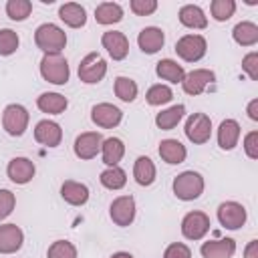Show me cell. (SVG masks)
<instances>
[{"instance_id": "5", "label": "cell", "mask_w": 258, "mask_h": 258, "mask_svg": "<svg viewBox=\"0 0 258 258\" xmlns=\"http://www.w3.org/2000/svg\"><path fill=\"white\" fill-rule=\"evenodd\" d=\"M208 42L202 34H185L175 42V52L185 62H198L206 56Z\"/></svg>"}, {"instance_id": "6", "label": "cell", "mask_w": 258, "mask_h": 258, "mask_svg": "<svg viewBox=\"0 0 258 258\" xmlns=\"http://www.w3.org/2000/svg\"><path fill=\"white\" fill-rule=\"evenodd\" d=\"M107 75V60L99 52H89L79 64V79L85 85H97Z\"/></svg>"}, {"instance_id": "9", "label": "cell", "mask_w": 258, "mask_h": 258, "mask_svg": "<svg viewBox=\"0 0 258 258\" xmlns=\"http://www.w3.org/2000/svg\"><path fill=\"white\" fill-rule=\"evenodd\" d=\"M246 208L238 202H222L218 206V222L226 230H238L246 224Z\"/></svg>"}, {"instance_id": "29", "label": "cell", "mask_w": 258, "mask_h": 258, "mask_svg": "<svg viewBox=\"0 0 258 258\" xmlns=\"http://www.w3.org/2000/svg\"><path fill=\"white\" fill-rule=\"evenodd\" d=\"M155 173H157L155 171V163L149 157L141 155V157L135 159V163H133V177H135V181L139 185H143V187L151 185L155 181Z\"/></svg>"}, {"instance_id": "8", "label": "cell", "mask_w": 258, "mask_h": 258, "mask_svg": "<svg viewBox=\"0 0 258 258\" xmlns=\"http://www.w3.org/2000/svg\"><path fill=\"white\" fill-rule=\"evenodd\" d=\"M210 216L206 212H200V210H194V212H187L181 220V234L183 238L187 240H202L208 232H210Z\"/></svg>"}, {"instance_id": "38", "label": "cell", "mask_w": 258, "mask_h": 258, "mask_svg": "<svg viewBox=\"0 0 258 258\" xmlns=\"http://www.w3.org/2000/svg\"><path fill=\"white\" fill-rule=\"evenodd\" d=\"M18 44H20V38L12 28H2L0 30V56L14 54Z\"/></svg>"}, {"instance_id": "15", "label": "cell", "mask_w": 258, "mask_h": 258, "mask_svg": "<svg viewBox=\"0 0 258 258\" xmlns=\"http://www.w3.org/2000/svg\"><path fill=\"white\" fill-rule=\"evenodd\" d=\"M101 44H103V48H107V52L111 54L113 60H123L129 54V40L119 30H107V32H103Z\"/></svg>"}, {"instance_id": "37", "label": "cell", "mask_w": 258, "mask_h": 258, "mask_svg": "<svg viewBox=\"0 0 258 258\" xmlns=\"http://www.w3.org/2000/svg\"><path fill=\"white\" fill-rule=\"evenodd\" d=\"M46 258H77V248L69 240H56L48 246Z\"/></svg>"}, {"instance_id": "4", "label": "cell", "mask_w": 258, "mask_h": 258, "mask_svg": "<svg viewBox=\"0 0 258 258\" xmlns=\"http://www.w3.org/2000/svg\"><path fill=\"white\" fill-rule=\"evenodd\" d=\"M28 121H30V115H28L26 107H22L18 103H10V105L4 107L2 127L8 135H12V137L24 135V131L28 129Z\"/></svg>"}, {"instance_id": "3", "label": "cell", "mask_w": 258, "mask_h": 258, "mask_svg": "<svg viewBox=\"0 0 258 258\" xmlns=\"http://www.w3.org/2000/svg\"><path fill=\"white\" fill-rule=\"evenodd\" d=\"M40 75L52 85H67L71 77L69 62L62 54H44L40 60Z\"/></svg>"}, {"instance_id": "42", "label": "cell", "mask_w": 258, "mask_h": 258, "mask_svg": "<svg viewBox=\"0 0 258 258\" xmlns=\"http://www.w3.org/2000/svg\"><path fill=\"white\" fill-rule=\"evenodd\" d=\"M163 258H191V250L183 242H173V244H169L165 248Z\"/></svg>"}, {"instance_id": "39", "label": "cell", "mask_w": 258, "mask_h": 258, "mask_svg": "<svg viewBox=\"0 0 258 258\" xmlns=\"http://www.w3.org/2000/svg\"><path fill=\"white\" fill-rule=\"evenodd\" d=\"M129 8L137 16H149V14H153L157 10V2L155 0H131Z\"/></svg>"}, {"instance_id": "7", "label": "cell", "mask_w": 258, "mask_h": 258, "mask_svg": "<svg viewBox=\"0 0 258 258\" xmlns=\"http://www.w3.org/2000/svg\"><path fill=\"white\" fill-rule=\"evenodd\" d=\"M185 137L196 143V145H204L210 141L212 137V119L206 113H191L185 121Z\"/></svg>"}, {"instance_id": "34", "label": "cell", "mask_w": 258, "mask_h": 258, "mask_svg": "<svg viewBox=\"0 0 258 258\" xmlns=\"http://www.w3.org/2000/svg\"><path fill=\"white\" fill-rule=\"evenodd\" d=\"M32 12V2L30 0H8L6 2V14L10 20L22 22L30 16Z\"/></svg>"}, {"instance_id": "44", "label": "cell", "mask_w": 258, "mask_h": 258, "mask_svg": "<svg viewBox=\"0 0 258 258\" xmlns=\"http://www.w3.org/2000/svg\"><path fill=\"white\" fill-rule=\"evenodd\" d=\"M244 258H258V240H250L244 248Z\"/></svg>"}, {"instance_id": "23", "label": "cell", "mask_w": 258, "mask_h": 258, "mask_svg": "<svg viewBox=\"0 0 258 258\" xmlns=\"http://www.w3.org/2000/svg\"><path fill=\"white\" fill-rule=\"evenodd\" d=\"M177 16H179V22L185 28L204 30L208 26V16H206V12L198 4H185V6H181Z\"/></svg>"}, {"instance_id": "2", "label": "cell", "mask_w": 258, "mask_h": 258, "mask_svg": "<svg viewBox=\"0 0 258 258\" xmlns=\"http://www.w3.org/2000/svg\"><path fill=\"white\" fill-rule=\"evenodd\" d=\"M171 187H173V194H175L177 200L191 202V200H198L204 194L206 183H204L202 173H198L194 169H187V171H181L179 175H175Z\"/></svg>"}, {"instance_id": "16", "label": "cell", "mask_w": 258, "mask_h": 258, "mask_svg": "<svg viewBox=\"0 0 258 258\" xmlns=\"http://www.w3.org/2000/svg\"><path fill=\"white\" fill-rule=\"evenodd\" d=\"M34 139L44 147H56L62 141V129L56 121L42 119L34 127Z\"/></svg>"}, {"instance_id": "41", "label": "cell", "mask_w": 258, "mask_h": 258, "mask_svg": "<svg viewBox=\"0 0 258 258\" xmlns=\"http://www.w3.org/2000/svg\"><path fill=\"white\" fill-rule=\"evenodd\" d=\"M242 71H244L252 81H258V52H256V50L248 52V54L242 58Z\"/></svg>"}, {"instance_id": "20", "label": "cell", "mask_w": 258, "mask_h": 258, "mask_svg": "<svg viewBox=\"0 0 258 258\" xmlns=\"http://www.w3.org/2000/svg\"><path fill=\"white\" fill-rule=\"evenodd\" d=\"M240 139V123L236 119H224L218 127V145L224 151H232Z\"/></svg>"}, {"instance_id": "12", "label": "cell", "mask_w": 258, "mask_h": 258, "mask_svg": "<svg viewBox=\"0 0 258 258\" xmlns=\"http://www.w3.org/2000/svg\"><path fill=\"white\" fill-rule=\"evenodd\" d=\"M101 145H103V135L99 131H85L75 139L73 151L79 159H93L97 157V153H101Z\"/></svg>"}, {"instance_id": "28", "label": "cell", "mask_w": 258, "mask_h": 258, "mask_svg": "<svg viewBox=\"0 0 258 258\" xmlns=\"http://www.w3.org/2000/svg\"><path fill=\"white\" fill-rule=\"evenodd\" d=\"M232 38L240 46H254L258 42V26L254 22H250V20H242V22H238L234 26Z\"/></svg>"}, {"instance_id": "13", "label": "cell", "mask_w": 258, "mask_h": 258, "mask_svg": "<svg viewBox=\"0 0 258 258\" xmlns=\"http://www.w3.org/2000/svg\"><path fill=\"white\" fill-rule=\"evenodd\" d=\"M121 119H123L121 109L111 103H97L91 109V121L101 129H113L121 123Z\"/></svg>"}, {"instance_id": "43", "label": "cell", "mask_w": 258, "mask_h": 258, "mask_svg": "<svg viewBox=\"0 0 258 258\" xmlns=\"http://www.w3.org/2000/svg\"><path fill=\"white\" fill-rule=\"evenodd\" d=\"M244 151L250 159H258V131H250L244 137Z\"/></svg>"}, {"instance_id": "1", "label": "cell", "mask_w": 258, "mask_h": 258, "mask_svg": "<svg viewBox=\"0 0 258 258\" xmlns=\"http://www.w3.org/2000/svg\"><path fill=\"white\" fill-rule=\"evenodd\" d=\"M34 42L44 54H60L67 46V32L52 22H44L34 30Z\"/></svg>"}, {"instance_id": "35", "label": "cell", "mask_w": 258, "mask_h": 258, "mask_svg": "<svg viewBox=\"0 0 258 258\" xmlns=\"http://www.w3.org/2000/svg\"><path fill=\"white\" fill-rule=\"evenodd\" d=\"M171 99H173V91H171L167 85H161V83L149 87L147 93H145V101H147L149 105H153V107L165 105V103H169Z\"/></svg>"}, {"instance_id": "31", "label": "cell", "mask_w": 258, "mask_h": 258, "mask_svg": "<svg viewBox=\"0 0 258 258\" xmlns=\"http://www.w3.org/2000/svg\"><path fill=\"white\" fill-rule=\"evenodd\" d=\"M123 18V8L117 2H101L95 8V20L99 24H115Z\"/></svg>"}, {"instance_id": "45", "label": "cell", "mask_w": 258, "mask_h": 258, "mask_svg": "<svg viewBox=\"0 0 258 258\" xmlns=\"http://www.w3.org/2000/svg\"><path fill=\"white\" fill-rule=\"evenodd\" d=\"M248 117L252 119V121H258V99H252L250 103H248Z\"/></svg>"}, {"instance_id": "32", "label": "cell", "mask_w": 258, "mask_h": 258, "mask_svg": "<svg viewBox=\"0 0 258 258\" xmlns=\"http://www.w3.org/2000/svg\"><path fill=\"white\" fill-rule=\"evenodd\" d=\"M99 181H101L103 187L115 191V189L125 187V183H127V173H125V169H121L119 165H113V167H107L105 171H101Z\"/></svg>"}, {"instance_id": "46", "label": "cell", "mask_w": 258, "mask_h": 258, "mask_svg": "<svg viewBox=\"0 0 258 258\" xmlns=\"http://www.w3.org/2000/svg\"><path fill=\"white\" fill-rule=\"evenodd\" d=\"M111 258H133V254H129V252H115V254H111Z\"/></svg>"}, {"instance_id": "27", "label": "cell", "mask_w": 258, "mask_h": 258, "mask_svg": "<svg viewBox=\"0 0 258 258\" xmlns=\"http://www.w3.org/2000/svg\"><path fill=\"white\" fill-rule=\"evenodd\" d=\"M36 107H38L42 113L60 115V113H64V109L69 107V101H67V97L60 95V93H42V95L36 99Z\"/></svg>"}, {"instance_id": "26", "label": "cell", "mask_w": 258, "mask_h": 258, "mask_svg": "<svg viewBox=\"0 0 258 258\" xmlns=\"http://www.w3.org/2000/svg\"><path fill=\"white\" fill-rule=\"evenodd\" d=\"M155 75H157L159 79L167 81V83L177 85V83L183 81L185 71H183L181 64H177V60H173V58H161V60L155 64Z\"/></svg>"}, {"instance_id": "10", "label": "cell", "mask_w": 258, "mask_h": 258, "mask_svg": "<svg viewBox=\"0 0 258 258\" xmlns=\"http://www.w3.org/2000/svg\"><path fill=\"white\" fill-rule=\"evenodd\" d=\"M135 200H133V196H119V198H115L113 202H111V206H109V216H111V220L117 224V226H121V228H125V226H131L133 224V220H135Z\"/></svg>"}, {"instance_id": "18", "label": "cell", "mask_w": 258, "mask_h": 258, "mask_svg": "<svg viewBox=\"0 0 258 258\" xmlns=\"http://www.w3.org/2000/svg\"><path fill=\"white\" fill-rule=\"evenodd\" d=\"M137 44L145 54H155L165 44V32L159 26H145L137 36Z\"/></svg>"}, {"instance_id": "33", "label": "cell", "mask_w": 258, "mask_h": 258, "mask_svg": "<svg viewBox=\"0 0 258 258\" xmlns=\"http://www.w3.org/2000/svg\"><path fill=\"white\" fill-rule=\"evenodd\" d=\"M139 89H137V83L129 77H117L115 79V95L123 101V103H131L135 101Z\"/></svg>"}, {"instance_id": "36", "label": "cell", "mask_w": 258, "mask_h": 258, "mask_svg": "<svg viewBox=\"0 0 258 258\" xmlns=\"http://www.w3.org/2000/svg\"><path fill=\"white\" fill-rule=\"evenodd\" d=\"M210 12H212V18L218 20V22H226L234 16L236 12V2L234 0H212L210 4Z\"/></svg>"}, {"instance_id": "17", "label": "cell", "mask_w": 258, "mask_h": 258, "mask_svg": "<svg viewBox=\"0 0 258 258\" xmlns=\"http://www.w3.org/2000/svg\"><path fill=\"white\" fill-rule=\"evenodd\" d=\"M24 232L16 224L0 226V254H14L22 248Z\"/></svg>"}, {"instance_id": "19", "label": "cell", "mask_w": 258, "mask_h": 258, "mask_svg": "<svg viewBox=\"0 0 258 258\" xmlns=\"http://www.w3.org/2000/svg\"><path fill=\"white\" fill-rule=\"evenodd\" d=\"M204 258H232L236 254V242L232 238H220L204 242L200 248Z\"/></svg>"}, {"instance_id": "11", "label": "cell", "mask_w": 258, "mask_h": 258, "mask_svg": "<svg viewBox=\"0 0 258 258\" xmlns=\"http://www.w3.org/2000/svg\"><path fill=\"white\" fill-rule=\"evenodd\" d=\"M216 81V73L210 71V69H194L189 73H185L183 81H181V87H183V93L196 97V95H202L206 91L208 85H212Z\"/></svg>"}, {"instance_id": "40", "label": "cell", "mask_w": 258, "mask_h": 258, "mask_svg": "<svg viewBox=\"0 0 258 258\" xmlns=\"http://www.w3.org/2000/svg\"><path fill=\"white\" fill-rule=\"evenodd\" d=\"M16 206V196L10 189H0V220L8 218Z\"/></svg>"}, {"instance_id": "30", "label": "cell", "mask_w": 258, "mask_h": 258, "mask_svg": "<svg viewBox=\"0 0 258 258\" xmlns=\"http://www.w3.org/2000/svg\"><path fill=\"white\" fill-rule=\"evenodd\" d=\"M183 115H185L183 105H171V107H167L155 115V125L161 131H171L173 127H177V123L183 119Z\"/></svg>"}, {"instance_id": "21", "label": "cell", "mask_w": 258, "mask_h": 258, "mask_svg": "<svg viewBox=\"0 0 258 258\" xmlns=\"http://www.w3.org/2000/svg\"><path fill=\"white\" fill-rule=\"evenodd\" d=\"M159 157L165 161V163H169V165H179V163H183L185 161V157H187V149H185V145L181 143V141H177V139H163L161 143H159Z\"/></svg>"}, {"instance_id": "25", "label": "cell", "mask_w": 258, "mask_h": 258, "mask_svg": "<svg viewBox=\"0 0 258 258\" xmlns=\"http://www.w3.org/2000/svg\"><path fill=\"white\" fill-rule=\"evenodd\" d=\"M125 155V145L119 137H107L103 139V145H101V157H103V163L107 167H113V165H119V161L123 159Z\"/></svg>"}, {"instance_id": "24", "label": "cell", "mask_w": 258, "mask_h": 258, "mask_svg": "<svg viewBox=\"0 0 258 258\" xmlns=\"http://www.w3.org/2000/svg\"><path fill=\"white\" fill-rule=\"evenodd\" d=\"M58 18L71 28H81L87 22V10L79 2H64L58 8Z\"/></svg>"}, {"instance_id": "22", "label": "cell", "mask_w": 258, "mask_h": 258, "mask_svg": "<svg viewBox=\"0 0 258 258\" xmlns=\"http://www.w3.org/2000/svg\"><path fill=\"white\" fill-rule=\"evenodd\" d=\"M60 198L71 206H85L89 202V187L81 181L67 179L60 185Z\"/></svg>"}, {"instance_id": "14", "label": "cell", "mask_w": 258, "mask_h": 258, "mask_svg": "<svg viewBox=\"0 0 258 258\" xmlns=\"http://www.w3.org/2000/svg\"><path fill=\"white\" fill-rule=\"evenodd\" d=\"M6 173H8V179H10L12 183L24 185V183H28V181L34 177L36 167H34V161H30L28 157H12V159L8 161Z\"/></svg>"}]
</instances>
